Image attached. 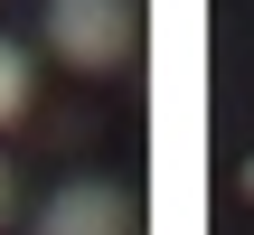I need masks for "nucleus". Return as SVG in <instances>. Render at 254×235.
I'll return each mask as SVG.
<instances>
[{
  "mask_svg": "<svg viewBox=\"0 0 254 235\" xmlns=\"http://www.w3.org/2000/svg\"><path fill=\"white\" fill-rule=\"evenodd\" d=\"M132 38H141L132 0H47V47H57L66 66H85V75L123 66V57H132Z\"/></svg>",
  "mask_w": 254,
  "mask_h": 235,
  "instance_id": "1",
  "label": "nucleus"
},
{
  "mask_svg": "<svg viewBox=\"0 0 254 235\" xmlns=\"http://www.w3.org/2000/svg\"><path fill=\"white\" fill-rule=\"evenodd\" d=\"M38 235H132V198L113 179H66L38 207Z\"/></svg>",
  "mask_w": 254,
  "mask_h": 235,
  "instance_id": "2",
  "label": "nucleus"
},
{
  "mask_svg": "<svg viewBox=\"0 0 254 235\" xmlns=\"http://www.w3.org/2000/svg\"><path fill=\"white\" fill-rule=\"evenodd\" d=\"M19 113H28V47L0 38V122H19Z\"/></svg>",
  "mask_w": 254,
  "mask_h": 235,
  "instance_id": "3",
  "label": "nucleus"
},
{
  "mask_svg": "<svg viewBox=\"0 0 254 235\" xmlns=\"http://www.w3.org/2000/svg\"><path fill=\"white\" fill-rule=\"evenodd\" d=\"M0 217H9V170H0Z\"/></svg>",
  "mask_w": 254,
  "mask_h": 235,
  "instance_id": "4",
  "label": "nucleus"
},
{
  "mask_svg": "<svg viewBox=\"0 0 254 235\" xmlns=\"http://www.w3.org/2000/svg\"><path fill=\"white\" fill-rule=\"evenodd\" d=\"M245 188H254V160H245Z\"/></svg>",
  "mask_w": 254,
  "mask_h": 235,
  "instance_id": "5",
  "label": "nucleus"
}]
</instances>
